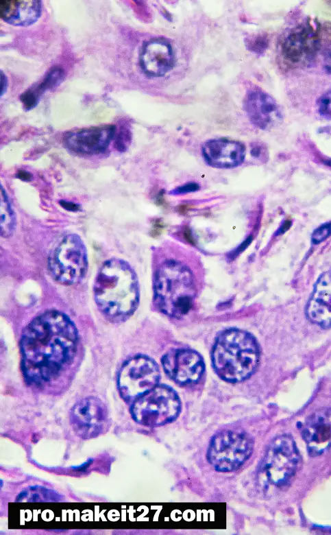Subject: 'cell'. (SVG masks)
Returning a JSON list of instances; mask_svg holds the SVG:
<instances>
[{"label":"cell","instance_id":"cell-1","mask_svg":"<svg viewBox=\"0 0 331 535\" xmlns=\"http://www.w3.org/2000/svg\"><path fill=\"white\" fill-rule=\"evenodd\" d=\"M77 331L70 318L56 310L34 318L21 340V369L29 385H40L55 379L73 359Z\"/></svg>","mask_w":331,"mask_h":535},{"label":"cell","instance_id":"cell-2","mask_svg":"<svg viewBox=\"0 0 331 535\" xmlns=\"http://www.w3.org/2000/svg\"><path fill=\"white\" fill-rule=\"evenodd\" d=\"M93 292L95 302L106 317L116 320L124 318L132 314L138 305L136 275L124 260L110 259L97 273Z\"/></svg>","mask_w":331,"mask_h":535},{"label":"cell","instance_id":"cell-3","mask_svg":"<svg viewBox=\"0 0 331 535\" xmlns=\"http://www.w3.org/2000/svg\"><path fill=\"white\" fill-rule=\"evenodd\" d=\"M212 357L214 368L221 378L238 382L254 372L258 363L259 348L251 334L230 329L217 339Z\"/></svg>","mask_w":331,"mask_h":535},{"label":"cell","instance_id":"cell-4","mask_svg":"<svg viewBox=\"0 0 331 535\" xmlns=\"http://www.w3.org/2000/svg\"><path fill=\"white\" fill-rule=\"evenodd\" d=\"M195 294L194 275L190 268L175 258L164 259L158 265L154 280V298L165 314L180 317L192 306Z\"/></svg>","mask_w":331,"mask_h":535},{"label":"cell","instance_id":"cell-5","mask_svg":"<svg viewBox=\"0 0 331 535\" xmlns=\"http://www.w3.org/2000/svg\"><path fill=\"white\" fill-rule=\"evenodd\" d=\"M48 268L60 284L71 285L79 282L88 269L87 250L81 237L74 233L64 236L51 252Z\"/></svg>","mask_w":331,"mask_h":535},{"label":"cell","instance_id":"cell-6","mask_svg":"<svg viewBox=\"0 0 331 535\" xmlns=\"http://www.w3.org/2000/svg\"><path fill=\"white\" fill-rule=\"evenodd\" d=\"M181 410L180 400L169 386L158 385L136 399L130 407L133 419L146 427H157L174 420Z\"/></svg>","mask_w":331,"mask_h":535},{"label":"cell","instance_id":"cell-7","mask_svg":"<svg viewBox=\"0 0 331 535\" xmlns=\"http://www.w3.org/2000/svg\"><path fill=\"white\" fill-rule=\"evenodd\" d=\"M253 447V440L247 434L232 430L223 431L212 438L207 459L216 471H234L250 457Z\"/></svg>","mask_w":331,"mask_h":535},{"label":"cell","instance_id":"cell-8","mask_svg":"<svg viewBox=\"0 0 331 535\" xmlns=\"http://www.w3.org/2000/svg\"><path fill=\"white\" fill-rule=\"evenodd\" d=\"M301 457L291 436L275 438L270 444L260 466V473L271 484L282 486L295 475Z\"/></svg>","mask_w":331,"mask_h":535},{"label":"cell","instance_id":"cell-9","mask_svg":"<svg viewBox=\"0 0 331 535\" xmlns=\"http://www.w3.org/2000/svg\"><path fill=\"white\" fill-rule=\"evenodd\" d=\"M160 372L157 364L146 356H136L121 367L117 379V387L121 398L134 402L138 397L158 385Z\"/></svg>","mask_w":331,"mask_h":535},{"label":"cell","instance_id":"cell-10","mask_svg":"<svg viewBox=\"0 0 331 535\" xmlns=\"http://www.w3.org/2000/svg\"><path fill=\"white\" fill-rule=\"evenodd\" d=\"M69 419L74 432L82 439L96 438L105 433L110 423L105 404L95 396L77 402L70 411Z\"/></svg>","mask_w":331,"mask_h":535},{"label":"cell","instance_id":"cell-11","mask_svg":"<svg viewBox=\"0 0 331 535\" xmlns=\"http://www.w3.org/2000/svg\"><path fill=\"white\" fill-rule=\"evenodd\" d=\"M116 132L114 125H101L67 132L64 136L65 147L72 152L82 155L103 153Z\"/></svg>","mask_w":331,"mask_h":535},{"label":"cell","instance_id":"cell-12","mask_svg":"<svg viewBox=\"0 0 331 535\" xmlns=\"http://www.w3.org/2000/svg\"><path fill=\"white\" fill-rule=\"evenodd\" d=\"M162 366L166 373L173 380L182 384L197 381L204 370L201 356L188 349L169 351L162 358Z\"/></svg>","mask_w":331,"mask_h":535},{"label":"cell","instance_id":"cell-13","mask_svg":"<svg viewBox=\"0 0 331 535\" xmlns=\"http://www.w3.org/2000/svg\"><path fill=\"white\" fill-rule=\"evenodd\" d=\"M302 436L311 456L322 454L331 444V408L310 415L302 425Z\"/></svg>","mask_w":331,"mask_h":535},{"label":"cell","instance_id":"cell-14","mask_svg":"<svg viewBox=\"0 0 331 535\" xmlns=\"http://www.w3.org/2000/svg\"><path fill=\"white\" fill-rule=\"evenodd\" d=\"M206 163L210 167L229 169L241 165L245 157V145L236 141L214 139L206 141L201 148Z\"/></svg>","mask_w":331,"mask_h":535},{"label":"cell","instance_id":"cell-15","mask_svg":"<svg viewBox=\"0 0 331 535\" xmlns=\"http://www.w3.org/2000/svg\"><path fill=\"white\" fill-rule=\"evenodd\" d=\"M175 63V54L171 44L165 39L156 38L145 42L140 54L142 70L150 76H162Z\"/></svg>","mask_w":331,"mask_h":535},{"label":"cell","instance_id":"cell-16","mask_svg":"<svg viewBox=\"0 0 331 535\" xmlns=\"http://www.w3.org/2000/svg\"><path fill=\"white\" fill-rule=\"evenodd\" d=\"M319 45L318 36L312 28L299 27L286 38L282 45V52L291 62L308 65L316 58Z\"/></svg>","mask_w":331,"mask_h":535},{"label":"cell","instance_id":"cell-17","mask_svg":"<svg viewBox=\"0 0 331 535\" xmlns=\"http://www.w3.org/2000/svg\"><path fill=\"white\" fill-rule=\"evenodd\" d=\"M244 108L252 123L262 130L271 128L282 118L275 100L259 90L248 92L245 98Z\"/></svg>","mask_w":331,"mask_h":535},{"label":"cell","instance_id":"cell-18","mask_svg":"<svg viewBox=\"0 0 331 535\" xmlns=\"http://www.w3.org/2000/svg\"><path fill=\"white\" fill-rule=\"evenodd\" d=\"M306 311L312 322L324 328L331 327V270L322 274L317 281Z\"/></svg>","mask_w":331,"mask_h":535},{"label":"cell","instance_id":"cell-19","mask_svg":"<svg viewBox=\"0 0 331 535\" xmlns=\"http://www.w3.org/2000/svg\"><path fill=\"white\" fill-rule=\"evenodd\" d=\"M41 11L42 1L39 0L0 1L1 19L15 26L32 25L40 16Z\"/></svg>","mask_w":331,"mask_h":535},{"label":"cell","instance_id":"cell-20","mask_svg":"<svg viewBox=\"0 0 331 535\" xmlns=\"http://www.w3.org/2000/svg\"><path fill=\"white\" fill-rule=\"evenodd\" d=\"M64 77V71L60 67H53L46 74L42 81L31 86L20 95V100L25 110H29L38 104L45 91L58 86Z\"/></svg>","mask_w":331,"mask_h":535},{"label":"cell","instance_id":"cell-21","mask_svg":"<svg viewBox=\"0 0 331 535\" xmlns=\"http://www.w3.org/2000/svg\"><path fill=\"white\" fill-rule=\"evenodd\" d=\"M1 237L3 238L10 237L16 228V219L14 209L11 204L9 197L1 185Z\"/></svg>","mask_w":331,"mask_h":535},{"label":"cell","instance_id":"cell-22","mask_svg":"<svg viewBox=\"0 0 331 535\" xmlns=\"http://www.w3.org/2000/svg\"><path fill=\"white\" fill-rule=\"evenodd\" d=\"M58 501V495L42 486H30L16 497V501L40 502Z\"/></svg>","mask_w":331,"mask_h":535},{"label":"cell","instance_id":"cell-23","mask_svg":"<svg viewBox=\"0 0 331 535\" xmlns=\"http://www.w3.org/2000/svg\"><path fill=\"white\" fill-rule=\"evenodd\" d=\"M317 104L319 113L322 117L331 119V90L321 95Z\"/></svg>","mask_w":331,"mask_h":535},{"label":"cell","instance_id":"cell-24","mask_svg":"<svg viewBox=\"0 0 331 535\" xmlns=\"http://www.w3.org/2000/svg\"><path fill=\"white\" fill-rule=\"evenodd\" d=\"M331 235V223H327L318 227L312 235V241L318 244Z\"/></svg>","mask_w":331,"mask_h":535},{"label":"cell","instance_id":"cell-25","mask_svg":"<svg viewBox=\"0 0 331 535\" xmlns=\"http://www.w3.org/2000/svg\"><path fill=\"white\" fill-rule=\"evenodd\" d=\"M131 134L127 129L121 130L117 136L116 141L117 148L120 151H123L127 148L130 141Z\"/></svg>","mask_w":331,"mask_h":535},{"label":"cell","instance_id":"cell-26","mask_svg":"<svg viewBox=\"0 0 331 535\" xmlns=\"http://www.w3.org/2000/svg\"><path fill=\"white\" fill-rule=\"evenodd\" d=\"M199 185L196 182H189L178 187L170 191L171 195L186 194L191 192L197 191L199 189Z\"/></svg>","mask_w":331,"mask_h":535},{"label":"cell","instance_id":"cell-27","mask_svg":"<svg viewBox=\"0 0 331 535\" xmlns=\"http://www.w3.org/2000/svg\"><path fill=\"white\" fill-rule=\"evenodd\" d=\"M323 59L325 70L331 74V43L324 49Z\"/></svg>","mask_w":331,"mask_h":535},{"label":"cell","instance_id":"cell-28","mask_svg":"<svg viewBox=\"0 0 331 535\" xmlns=\"http://www.w3.org/2000/svg\"><path fill=\"white\" fill-rule=\"evenodd\" d=\"M59 203L62 207L69 211H77L79 209V204L72 202L62 200L59 202Z\"/></svg>","mask_w":331,"mask_h":535},{"label":"cell","instance_id":"cell-29","mask_svg":"<svg viewBox=\"0 0 331 535\" xmlns=\"http://www.w3.org/2000/svg\"><path fill=\"white\" fill-rule=\"evenodd\" d=\"M252 239V237H249L247 239H245L243 243H241V244L237 248H236L233 252H232L231 254H230L231 257L236 256L238 253L243 251L245 248H246L250 244Z\"/></svg>","mask_w":331,"mask_h":535},{"label":"cell","instance_id":"cell-30","mask_svg":"<svg viewBox=\"0 0 331 535\" xmlns=\"http://www.w3.org/2000/svg\"><path fill=\"white\" fill-rule=\"evenodd\" d=\"M264 152V149L261 145L255 144L252 147L251 154L256 158H260Z\"/></svg>","mask_w":331,"mask_h":535},{"label":"cell","instance_id":"cell-31","mask_svg":"<svg viewBox=\"0 0 331 535\" xmlns=\"http://www.w3.org/2000/svg\"><path fill=\"white\" fill-rule=\"evenodd\" d=\"M8 88V78L3 71L1 70V97L3 95Z\"/></svg>","mask_w":331,"mask_h":535},{"label":"cell","instance_id":"cell-32","mask_svg":"<svg viewBox=\"0 0 331 535\" xmlns=\"http://www.w3.org/2000/svg\"><path fill=\"white\" fill-rule=\"evenodd\" d=\"M18 177L23 180H29L31 178V174L25 171H19Z\"/></svg>","mask_w":331,"mask_h":535},{"label":"cell","instance_id":"cell-33","mask_svg":"<svg viewBox=\"0 0 331 535\" xmlns=\"http://www.w3.org/2000/svg\"><path fill=\"white\" fill-rule=\"evenodd\" d=\"M288 224H289V222H286L285 224H283V226H281V228H280L278 230V231L277 232V235L281 234V233H282L283 232H284V231H285V230H286L288 228V227L290 226V225H289Z\"/></svg>","mask_w":331,"mask_h":535}]
</instances>
